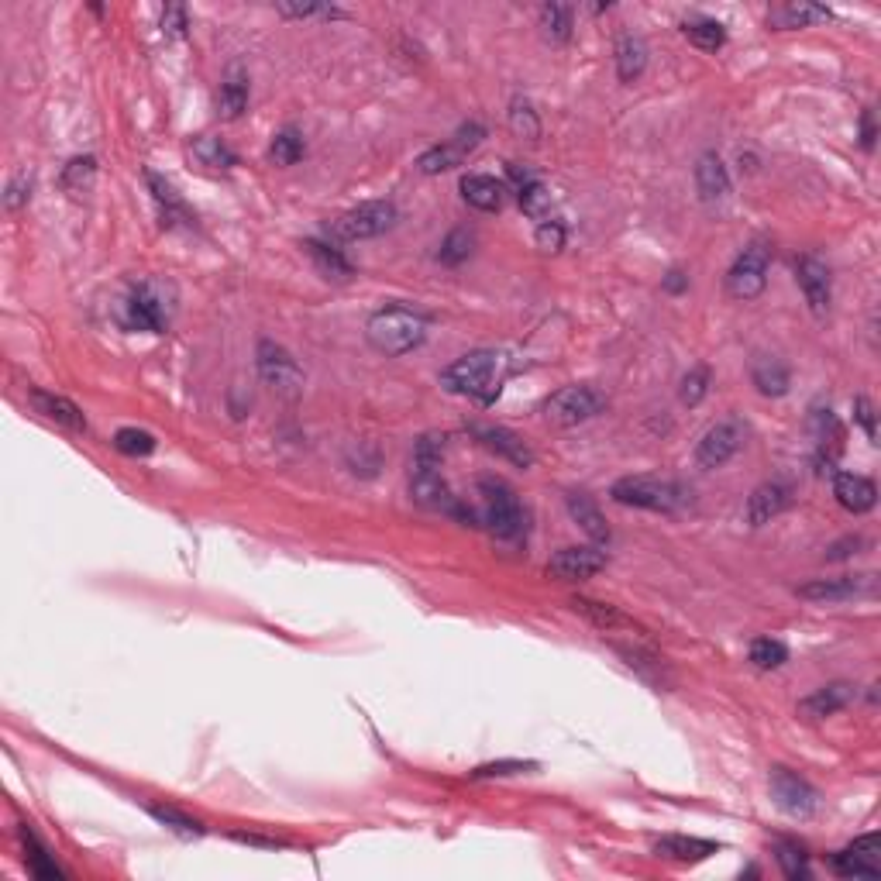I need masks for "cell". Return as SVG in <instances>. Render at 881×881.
Returning a JSON list of instances; mask_svg holds the SVG:
<instances>
[{
    "instance_id": "6da1fadb",
    "label": "cell",
    "mask_w": 881,
    "mask_h": 881,
    "mask_svg": "<svg viewBox=\"0 0 881 881\" xmlns=\"http://www.w3.org/2000/svg\"><path fill=\"white\" fill-rule=\"evenodd\" d=\"M365 338L382 355H407L424 345L427 321L420 314H410L403 307H382L365 324Z\"/></svg>"
},
{
    "instance_id": "7a4b0ae2",
    "label": "cell",
    "mask_w": 881,
    "mask_h": 881,
    "mask_svg": "<svg viewBox=\"0 0 881 881\" xmlns=\"http://www.w3.org/2000/svg\"><path fill=\"white\" fill-rule=\"evenodd\" d=\"M503 379V355L496 352H469L441 372V386L455 396L469 400H489L500 389Z\"/></svg>"
},
{
    "instance_id": "3957f363",
    "label": "cell",
    "mask_w": 881,
    "mask_h": 881,
    "mask_svg": "<svg viewBox=\"0 0 881 881\" xmlns=\"http://www.w3.org/2000/svg\"><path fill=\"white\" fill-rule=\"evenodd\" d=\"M610 496L620 506H637V510H654V513H672L682 503V489L675 482L651 479V475H630V479L613 482Z\"/></svg>"
},
{
    "instance_id": "277c9868",
    "label": "cell",
    "mask_w": 881,
    "mask_h": 881,
    "mask_svg": "<svg viewBox=\"0 0 881 881\" xmlns=\"http://www.w3.org/2000/svg\"><path fill=\"white\" fill-rule=\"evenodd\" d=\"M479 496H482V517H486V524L496 537L524 534V510H520L517 493H513L503 479H482Z\"/></svg>"
},
{
    "instance_id": "5b68a950",
    "label": "cell",
    "mask_w": 881,
    "mask_h": 881,
    "mask_svg": "<svg viewBox=\"0 0 881 881\" xmlns=\"http://www.w3.org/2000/svg\"><path fill=\"white\" fill-rule=\"evenodd\" d=\"M606 407V396L596 386H565L544 403V420L555 427H575L586 424Z\"/></svg>"
},
{
    "instance_id": "8992f818",
    "label": "cell",
    "mask_w": 881,
    "mask_h": 881,
    "mask_svg": "<svg viewBox=\"0 0 881 881\" xmlns=\"http://www.w3.org/2000/svg\"><path fill=\"white\" fill-rule=\"evenodd\" d=\"M768 259H771V248L764 245V241H751L734 259V265H730L727 293L734 296V300H754V296H761L764 286H768Z\"/></svg>"
},
{
    "instance_id": "52a82bcc",
    "label": "cell",
    "mask_w": 881,
    "mask_h": 881,
    "mask_svg": "<svg viewBox=\"0 0 881 881\" xmlns=\"http://www.w3.org/2000/svg\"><path fill=\"white\" fill-rule=\"evenodd\" d=\"M396 221V207L389 200H369V204H358L355 210L341 214L338 221L331 224V238L338 241H365L376 238L382 231H389Z\"/></svg>"
},
{
    "instance_id": "ba28073f",
    "label": "cell",
    "mask_w": 881,
    "mask_h": 881,
    "mask_svg": "<svg viewBox=\"0 0 881 881\" xmlns=\"http://www.w3.org/2000/svg\"><path fill=\"white\" fill-rule=\"evenodd\" d=\"M169 314H173V307H169L159 283H138L128 293V303H124V324L135 327V331L162 334L169 327Z\"/></svg>"
},
{
    "instance_id": "9c48e42d",
    "label": "cell",
    "mask_w": 881,
    "mask_h": 881,
    "mask_svg": "<svg viewBox=\"0 0 881 881\" xmlns=\"http://www.w3.org/2000/svg\"><path fill=\"white\" fill-rule=\"evenodd\" d=\"M771 799L792 820H813L816 809H820V795H816L813 785L806 778H799L789 768H775L771 771Z\"/></svg>"
},
{
    "instance_id": "30bf717a",
    "label": "cell",
    "mask_w": 881,
    "mask_h": 881,
    "mask_svg": "<svg viewBox=\"0 0 881 881\" xmlns=\"http://www.w3.org/2000/svg\"><path fill=\"white\" fill-rule=\"evenodd\" d=\"M482 138H486V128H482V124H465V128H458V135L451 138L448 145L427 148V152L417 159V169H420V173H424V176L448 173V169L462 166L465 155L475 152V148L482 145Z\"/></svg>"
},
{
    "instance_id": "8fae6325",
    "label": "cell",
    "mask_w": 881,
    "mask_h": 881,
    "mask_svg": "<svg viewBox=\"0 0 881 881\" xmlns=\"http://www.w3.org/2000/svg\"><path fill=\"white\" fill-rule=\"evenodd\" d=\"M259 376L265 386H272L283 396H296L303 386V372L296 365V358L286 352V348L272 345V341H262L259 345Z\"/></svg>"
},
{
    "instance_id": "7c38bea8",
    "label": "cell",
    "mask_w": 881,
    "mask_h": 881,
    "mask_svg": "<svg viewBox=\"0 0 881 881\" xmlns=\"http://www.w3.org/2000/svg\"><path fill=\"white\" fill-rule=\"evenodd\" d=\"M740 444H744V427H740V420H720V424H713L696 448L699 469H723V465L740 451Z\"/></svg>"
},
{
    "instance_id": "4fadbf2b",
    "label": "cell",
    "mask_w": 881,
    "mask_h": 881,
    "mask_svg": "<svg viewBox=\"0 0 881 881\" xmlns=\"http://www.w3.org/2000/svg\"><path fill=\"white\" fill-rule=\"evenodd\" d=\"M795 279H799V290H802V296H806L809 310H813L816 317H826L830 300H833L830 269H826V262L820 259V255H802V259L795 262Z\"/></svg>"
},
{
    "instance_id": "5bb4252c",
    "label": "cell",
    "mask_w": 881,
    "mask_h": 881,
    "mask_svg": "<svg viewBox=\"0 0 881 881\" xmlns=\"http://www.w3.org/2000/svg\"><path fill=\"white\" fill-rule=\"evenodd\" d=\"M833 871L844 878H878L881 875V837L868 833V837L854 840L851 847H844L833 857Z\"/></svg>"
},
{
    "instance_id": "9a60e30c",
    "label": "cell",
    "mask_w": 881,
    "mask_h": 881,
    "mask_svg": "<svg viewBox=\"0 0 881 881\" xmlns=\"http://www.w3.org/2000/svg\"><path fill=\"white\" fill-rule=\"evenodd\" d=\"M599 568H606V555L599 548H592V544H586V548H561L558 555L548 561V575H555L561 582L589 579Z\"/></svg>"
},
{
    "instance_id": "2e32d148",
    "label": "cell",
    "mask_w": 881,
    "mask_h": 881,
    "mask_svg": "<svg viewBox=\"0 0 881 881\" xmlns=\"http://www.w3.org/2000/svg\"><path fill=\"white\" fill-rule=\"evenodd\" d=\"M410 496L420 506H427V510H455V500H451V489L441 475V465H413Z\"/></svg>"
},
{
    "instance_id": "e0dca14e",
    "label": "cell",
    "mask_w": 881,
    "mask_h": 881,
    "mask_svg": "<svg viewBox=\"0 0 881 881\" xmlns=\"http://www.w3.org/2000/svg\"><path fill=\"white\" fill-rule=\"evenodd\" d=\"M472 434L482 441V448H489V451H496V455H503L506 462L520 465V469H530V465H534V451H530L527 444L520 441L513 431H506V427L472 424Z\"/></svg>"
},
{
    "instance_id": "ac0fdd59",
    "label": "cell",
    "mask_w": 881,
    "mask_h": 881,
    "mask_svg": "<svg viewBox=\"0 0 881 881\" xmlns=\"http://www.w3.org/2000/svg\"><path fill=\"white\" fill-rule=\"evenodd\" d=\"M696 190L703 197V204L716 207L730 197V173L723 166V159L716 152H703L696 162Z\"/></svg>"
},
{
    "instance_id": "d6986e66",
    "label": "cell",
    "mask_w": 881,
    "mask_h": 881,
    "mask_svg": "<svg viewBox=\"0 0 881 881\" xmlns=\"http://www.w3.org/2000/svg\"><path fill=\"white\" fill-rule=\"evenodd\" d=\"M833 496L844 506L847 513H868L875 510L878 503V486L868 479V475H854V472H840L833 479Z\"/></svg>"
},
{
    "instance_id": "ffe728a7",
    "label": "cell",
    "mask_w": 881,
    "mask_h": 881,
    "mask_svg": "<svg viewBox=\"0 0 881 881\" xmlns=\"http://www.w3.org/2000/svg\"><path fill=\"white\" fill-rule=\"evenodd\" d=\"M28 400H31V407L42 413L45 420H52V424L66 427V431H87V417H83V410L76 407L73 400H66V396L42 393V389H31Z\"/></svg>"
},
{
    "instance_id": "44dd1931",
    "label": "cell",
    "mask_w": 881,
    "mask_h": 881,
    "mask_svg": "<svg viewBox=\"0 0 881 881\" xmlns=\"http://www.w3.org/2000/svg\"><path fill=\"white\" fill-rule=\"evenodd\" d=\"M854 685L847 682H833V685H823V689H816L813 696H806L799 703V713L809 716V720H823V716H833L840 713L844 706L854 703Z\"/></svg>"
},
{
    "instance_id": "7402d4cb",
    "label": "cell",
    "mask_w": 881,
    "mask_h": 881,
    "mask_svg": "<svg viewBox=\"0 0 881 881\" xmlns=\"http://www.w3.org/2000/svg\"><path fill=\"white\" fill-rule=\"evenodd\" d=\"M871 589H875L871 575H864V579H816V582H806V586H799V596L802 599H813V603H833V599L864 596V592H871Z\"/></svg>"
},
{
    "instance_id": "603a6c76",
    "label": "cell",
    "mask_w": 881,
    "mask_h": 881,
    "mask_svg": "<svg viewBox=\"0 0 881 881\" xmlns=\"http://www.w3.org/2000/svg\"><path fill=\"white\" fill-rule=\"evenodd\" d=\"M462 197H465V204H469V207L493 214V210H503V204H506V186L496 176L472 173V176L462 179Z\"/></svg>"
},
{
    "instance_id": "cb8c5ba5",
    "label": "cell",
    "mask_w": 881,
    "mask_h": 881,
    "mask_svg": "<svg viewBox=\"0 0 881 881\" xmlns=\"http://www.w3.org/2000/svg\"><path fill=\"white\" fill-rule=\"evenodd\" d=\"M785 506H789V493H785L778 482H764V486H758L751 493V500H747V524L751 527L771 524Z\"/></svg>"
},
{
    "instance_id": "d4e9b609",
    "label": "cell",
    "mask_w": 881,
    "mask_h": 881,
    "mask_svg": "<svg viewBox=\"0 0 881 881\" xmlns=\"http://www.w3.org/2000/svg\"><path fill=\"white\" fill-rule=\"evenodd\" d=\"M751 379L754 386H758L761 396H785L792 386V376H789V365L782 362V358L775 355H758L751 365Z\"/></svg>"
},
{
    "instance_id": "484cf974",
    "label": "cell",
    "mask_w": 881,
    "mask_h": 881,
    "mask_svg": "<svg viewBox=\"0 0 881 881\" xmlns=\"http://www.w3.org/2000/svg\"><path fill=\"white\" fill-rule=\"evenodd\" d=\"M654 851H658L661 857H668V861L696 864V861L713 857L716 851H720V844H713V840H699V837H661L658 844H654Z\"/></svg>"
},
{
    "instance_id": "4316f807",
    "label": "cell",
    "mask_w": 881,
    "mask_h": 881,
    "mask_svg": "<svg viewBox=\"0 0 881 881\" xmlns=\"http://www.w3.org/2000/svg\"><path fill=\"white\" fill-rule=\"evenodd\" d=\"M768 21L778 31H792V28L816 25V21H830V11L820 4H778V7H771Z\"/></svg>"
},
{
    "instance_id": "83f0119b",
    "label": "cell",
    "mask_w": 881,
    "mask_h": 881,
    "mask_svg": "<svg viewBox=\"0 0 881 881\" xmlns=\"http://www.w3.org/2000/svg\"><path fill=\"white\" fill-rule=\"evenodd\" d=\"M568 513H572V520L579 524L586 534L592 537V541H610V527H606V517L599 513V506L589 500V496L582 493H572L568 496Z\"/></svg>"
},
{
    "instance_id": "f1b7e54d",
    "label": "cell",
    "mask_w": 881,
    "mask_h": 881,
    "mask_svg": "<svg viewBox=\"0 0 881 881\" xmlns=\"http://www.w3.org/2000/svg\"><path fill=\"white\" fill-rule=\"evenodd\" d=\"M647 69V45L637 35H620L617 42V73L623 83H637Z\"/></svg>"
},
{
    "instance_id": "f546056e",
    "label": "cell",
    "mask_w": 881,
    "mask_h": 881,
    "mask_svg": "<svg viewBox=\"0 0 881 881\" xmlns=\"http://www.w3.org/2000/svg\"><path fill=\"white\" fill-rule=\"evenodd\" d=\"M93 179H97V159L93 155H76V159L66 162V169H62V190L69 193V197H87V193L93 190Z\"/></svg>"
},
{
    "instance_id": "4dcf8cb0",
    "label": "cell",
    "mask_w": 881,
    "mask_h": 881,
    "mask_svg": "<svg viewBox=\"0 0 881 881\" xmlns=\"http://www.w3.org/2000/svg\"><path fill=\"white\" fill-rule=\"evenodd\" d=\"M248 107V80L241 73H231L228 80L221 83V93H217V114L224 121H238Z\"/></svg>"
},
{
    "instance_id": "1f68e13d",
    "label": "cell",
    "mask_w": 881,
    "mask_h": 881,
    "mask_svg": "<svg viewBox=\"0 0 881 881\" xmlns=\"http://www.w3.org/2000/svg\"><path fill=\"white\" fill-rule=\"evenodd\" d=\"M572 606H575V613H582V617H586V620L592 623V627H599V630H620V627H630V620L623 617L617 606L599 603V599L579 596V599H572Z\"/></svg>"
},
{
    "instance_id": "d6a6232c",
    "label": "cell",
    "mask_w": 881,
    "mask_h": 881,
    "mask_svg": "<svg viewBox=\"0 0 881 881\" xmlns=\"http://www.w3.org/2000/svg\"><path fill=\"white\" fill-rule=\"evenodd\" d=\"M303 248L310 252V259H314L317 269H321V276H327V279H348V276H352V262H348L338 248L324 245V241H303Z\"/></svg>"
},
{
    "instance_id": "836d02e7",
    "label": "cell",
    "mask_w": 881,
    "mask_h": 881,
    "mask_svg": "<svg viewBox=\"0 0 881 881\" xmlns=\"http://www.w3.org/2000/svg\"><path fill=\"white\" fill-rule=\"evenodd\" d=\"M682 35L689 38L696 49H703V52H716V49H723V42H727V28H723L720 21H713V18H692V21H685Z\"/></svg>"
},
{
    "instance_id": "e575fe53",
    "label": "cell",
    "mask_w": 881,
    "mask_h": 881,
    "mask_svg": "<svg viewBox=\"0 0 881 881\" xmlns=\"http://www.w3.org/2000/svg\"><path fill=\"white\" fill-rule=\"evenodd\" d=\"M307 145H303V135L296 128H283L269 145V162L272 166H296L303 159Z\"/></svg>"
},
{
    "instance_id": "d590c367",
    "label": "cell",
    "mask_w": 881,
    "mask_h": 881,
    "mask_svg": "<svg viewBox=\"0 0 881 881\" xmlns=\"http://www.w3.org/2000/svg\"><path fill=\"white\" fill-rule=\"evenodd\" d=\"M541 28H544V38H551V42H568L572 38V7L565 4H544L541 7Z\"/></svg>"
},
{
    "instance_id": "8d00e7d4",
    "label": "cell",
    "mask_w": 881,
    "mask_h": 881,
    "mask_svg": "<svg viewBox=\"0 0 881 881\" xmlns=\"http://www.w3.org/2000/svg\"><path fill=\"white\" fill-rule=\"evenodd\" d=\"M193 155H197V159L204 162V166H210V169H231L238 162V155L231 152L221 138H210V135L193 142Z\"/></svg>"
},
{
    "instance_id": "74e56055",
    "label": "cell",
    "mask_w": 881,
    "mask_h": 881,
    "mask_svg": "<svg viewBox=\"0 0 881 881\" xmlns=\"http://www.w3.org/2000/svg\"><path fill=\"white\" fill-rule=\"evenodd\" d=\"M148 813H152L162 826L183 833V837H204V823L193 820V816H186V813H179L176 806H159V802H152V806H148Z\"/></svg>"
},
{
    "instance_id": "f35d334b",
    "label": "cell",
    "mask_w": 881,
    "mask_h": 881,
    "mask_svg": "<svg viewBox=\"0 0 881 881\" xmlns=\"http://www.w3.org/2000/svg\"><path fill=\"white\" fill-rule=\"evenodd\" d=\"M789 661V647L775 637H758L751 644V665L761 668V672H771V668H782Z\"/></svg>"
},
{
    "instance_id": "ab89813d",
    "label": "cell",
    "mask_w": 881,
    "mask_h": 881,
    "mask_svg": "<svg viewBox=\"0 0 881 881\" xmlns=\"http://www.w3.org/2000/svg\"><path fill=\"white\" fill-rule=\"evenodd\" d=\"M114 448H118L121 455L145 458L155 451V438L148 431H138V427H121V431L114 434Z\"/></svg>"
},
{
    "instance_id": "60d3db41",
    "label": "cell",
    "mask_w": 881,
    "mask_h": 881,
    "mask_svg": "<svg viewBox=\"0 0 881 881\" xmlns=\"http://www.w3.org/2000/svg\"><path fill=\"white\" fill-rule=\"evenodd\" d=\"M510 128H513V135L530 138V142H537V138H541V121H537V111L527 104V100L517 97L510 104Z\"/></svg>"
},
{
    "instance_id": "b9f144b4",
    "label": "cell",
    "mask_w": 881,
    "mask_h": 881,
    "mask_svg": "<svg viewBox=\"0 0 881 881\" xmlns=\"http://www.w3.org/2000/svg\"><path fill=\"white\" fill-rule=\"evenodd\" d=\"M472 245H475V235H472V231H469V228H455L448 238H444L438 259H441L444 265H462V262L472 255Z\"/></svg>"
},
{
    "instance_id": "7bdbcfd3",
    "label": "cell",
    "mask_w": 881,
    "mask_h": 881,
    "mask_svg": "<svg viewBox=\"0 0 881 881\" xmlns=\"http://www.w3.org/2000/svg\"><path fill=\"white\" fill-rule=\"evenodd\" d=\"M775 851H778V864H782V871H785V875H789L792 881L809 878V857H806V851H802L799 844H789V840H778Z\"/></svg>"
},
{
    "instance_id": "ee69618b",
    "label": "cell",
    "mask_w": 881,
    "mask_h": 881,
    "mask_svg": "<svg viewBox=\"0 0 881 881\" xmlns=\"http://www.w3.org/2000/svg\"><path fill=\"white\" fill-rule=\"evenodd\" d=\"M21 837H25V851H28V871H31V875H38V878H62V871L56 868V864L49 861V851H45V847L35 840V833H31V830H25V833H21Z\"/></svg>"
},
{
    "instance_id": "f6af8a7d",
    "label": "cell",
    "mask_w": 881,
    "mask_h": 881,
    "mask_svg": "<svg viewBox=\"0 0 881 881\" xmlns=\"http://www.w3.org/2000/svg\"><path fill=\"white\" fill-rule=\"evenodd\" d=\"M517 197H520V207H524V214H530V217H544V214H548V207H551V193H548V186H544L541 179H534V183L520 186Z\"/></svg>"
},
{
    "instance_id": "bcb514c9",
    "label": "cell",
    "mask_w": 881,
    "mask_h": 881,
    "mask_svg": "<svg viewBox=\"0 0 881 881\" xmlns=\"http://www.w3.org/2000/svg\"><path fill=\"white\" fill-rule=\"evenodd\" d=\"M709 393V369H703V365H696V369L689 372V376L682 379V389H678V400L685 403V407H699V403L706 400Z\"/></svg>"
},
{
    "instance_id": "7dc6e473",
    "label": "cell",
    "mask_w": 881,
    "mask_h": 881,
    "mask_svg": "<svg viewBox=\"0 0 881 881\" xmlns=\"http://www.w3.org/2000/svg\"><path fill=\"white\" fill-rule=\"evenodd\" d=\"M537 764L530 761H493V764H479L472 771V778H506V775H520V771H534Z\"/></svg>"
},
{
    "instance_id": "c3c4849f",
    "label": "cell",
    "mask_w": 881,
    "mask_h": 881,
    "mask_svg": "<svg viewBox=\"0 0 881 881\" xmlns=\"http://www.w3.org/2000/svg\"><path fill=\"white\" fill-rule=\"evenodd\" d=\"M148 186H152V190H155V200H159V204L166 207L169 214H183V217H186V207H183V200L176 197V190L166 183V179H162V176H155V173H148Z\"/></svg>"
},
{
    "instance_id": "681fc988",
    "label": "cell",
    "mask_w": 881,
    "mask_h": 881,
    "mask_svg": "<svg viewBox=\"0 0 881 881\" xmlns=\"http://www.w3.org/2000/svg\"><path fill=\"white\" fill-rule=\"evenodd\" d=\"M186 28H190V18H186V7L183 4H169L162 11V35L169 38H183Z\"/></svg>"
},
{
    "instance_id": "f907efd6",
    "label": "cell",
    "mask_w": 881,
    "mask_h": 881,
    "mask_svg": "<svg viewBox=\"0 0 881 881\" xmlns=\"http://www.w3.org/2000/svg\"><path fill=\"white\" fill-rule=\"evenodd\" d=\"M28 197H31V176H28V173H21V176H14V179H11V186H7L4 207H7V210H18L21 204H28Z\"/></svg>"
},
{
    "instance_id": "816d5d0a",
    "label": "cell",
    "mask_w": 881,
    "mask_h": 881,
    "mask_svg": "<svg viewBox=\"0 0 881 881\" xmlns=\"http://www.w3.org/2000/svg\"><path fill=\"white\" fill-rule=\"evenodd\" d=\"M537 245H541L544 252H558V248L565 245V228H561L558 221H541V228H537Z\"/></svg>"
},
{
    "instance_id": "f5cc1de1",
    "label": "cell",
    "mask_w": 881,
    "mask_h": 881,
    "mask_svg": "<svg viewBox=\"0 0 881 881\" xmlns=\"http://www.w3.org/2000/svg\"><path fill=\"white\" fill-rule=\"evenodd\" d=\"M279 14H286V18H314V14H324V18H341V11H334V7H321V4H279Z\"/></svg>"
},
{
    "instance_id": "db71d44e",
    "label": "cell",
    "mask_w": 881,
    "mask_h": 881,
    "mask_svg": "<svg viewBox=\"0 0 881 881\" xmlns=\"http://www.w3.org/2000/svg\"><path fill=\"white\" fill-rule=\"evenodd\" d=\"M854 413H857V420H861V424H864V431H868V438H871V441H878V427H875V407H871V400H868V396H857V400H854Z\"/></svg>"
},
{
    "instance_id": "11a10c76",
    "label": "cell",
    "mask_w": 881,
    "mask_h": 881,
    "mask_svg": "<svg viewBox=\"0 0 881 881\" xmlns=\"http://www.w3.org/2000/svg\"><path fill=\"white\" fill-rule=\"evenodd\" d=\"M685 286H689V276H685V272H678V269L668 272V279H665V290L668 293H682Z\"/></svg>"
},
{
    "instance_id": "9f6ffc18",
    "label": "cell",
    "mask_w": 881,
    "mask_h": 881,
    "mask_svg": "<svg viewBox=\"0 0 881 881\" xmlns=\"http://www.w3.org/2000/svg\"><path fill=\"white\" fill-rule=\"evenodd\" d=\"M235 840H241V844H255V847H279V840H265V837H255V833H235Z\"/></svg>"
},
{
    "instance_id": "6f0895ef",
    "label": "cell",
    "mask_w": 881,
    "mask_h": 881,
    "mask_svg": "<svg viewBox=\"0 0 881 881\" xmlns=\"http://www.w3.org/2000/svg\"><path fill=\"white\" fill-rule=\"evenodd\" d=\"M875 145V118H871V111L864 114V148Z\"/></svg>"
}]
</instances>
